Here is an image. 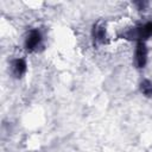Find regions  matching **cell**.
<instances>
[{
	"mask_svg": "<svg viewBox=\"0 0 152 152\" xmlns=\"http://www.w3.org/2000/svg\"><path fill=\"white\" fill-rule=\"evenodd\" d=\"M140 91L145 96H152V81L148 78H145L140 83Z\"/></svg>",
	"mask_w": 152,
	"mask_h": 152,
	"instance_id": "cell-5",
	"label": "cell"
},
{
	"mask_svg": "<svg viewBox=\"0 0 152 152\" xmlns=\"http://www.w3.org/2000/svg\"><path fill=\"white\" fill-rule=\"evenodd\" d=\"M147 63V48L145 42H138L134 51V64L137 68L141 69Z\"/></svg>",
	"mask_w": 152,
	"mask_h": 152,
	"instance_id": "cell-1",
	"label": "cell"
},
{
	"mask_svg": "<svg viewBox=\"0 0 152 152\" xmlns=\"http://www.w3.org/2000/svg\"><path fill=\"white\" fill-rule=\"evenodd\" d=\"M42 40H43V37H42L40 31L37 28H33L27 33L24 44L28 51H33L38 49V46L42 44Z\"/></svg>",
	"mask_w": 152,
	"mask_h": 152,
	"instance_id": "cell-2",
	"label": "cell"
},
{
	"mask_svg": "<svg viewBox=\"0 0 152 152\" xmlns=\"http://www.w3.org/2000/svg\"><path fill=\"white\" fill-rule=\"evenodd\" d=\"M93 37L96 42H104V38H106V31H104V26L100 25V24H96L94 25V28H93Z\"/></svg>",
	"mask_w": 152,
	"mask_h": 152,
	"instance_id": "cell-4",
	"label": "cell"
},
{
	"mask_svg": "<svg viewBox=\"0 0 152 152\" xmlns=\"http://www.w3.org/2000/svg\"><path fill=\"white\" fill-rule=\"evenodd\" d=\"M26 66H27V64H26V61L24 58H17L11 64L12 74L15 77H21L26 72Z\"/></svg>",
	"mask_w": 152,
	"mask_h": 152,
	"instance_id": "cell-3",
	"label": "cell"
}]
</instances>
